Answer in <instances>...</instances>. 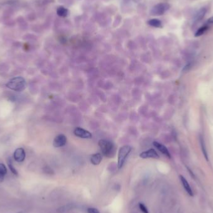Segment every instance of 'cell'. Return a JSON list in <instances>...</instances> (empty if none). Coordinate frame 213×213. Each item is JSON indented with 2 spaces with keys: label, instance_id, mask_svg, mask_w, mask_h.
<instances>
[{
  "label": "cell",
  "instance_id": "1",
  "mask_svg": "<svg viewBox=\"0 0 213 213\" xmlns=\"http://www.w3.org/2000/svg\"><path fill=\"white\" fill-rule=\"evenodd\" d=\"M99 145L102 154L108 158H112L116 153V147L110 141L107 140H100L99 141Z\"/></svg>",
  "mask_w": 213,
  "mask_h": 213
},
{
  "label": "cell",
  "instance_id": "2",
  "mask_svg": "<svg viewBox=\"0 0 213 213\" xmlns=\"http://www.w3.org/2000/svg\"><path fill=\"white\" fill-rule=\"evenodd\" d=\"M8 88L17 92H21L24 90L26 87L25 79L21 77H16L11 79L7 84Z\"/></svg>",
  "mask_w": 213,
  "mask_h": 213
},
{
  "label": "cell",
  "instance_id": "3",
  "mask_svg": "<svg viewBox=\"0 0 213 213\" xmlns=\"http://www.w3.org/2000/svg\"><path fill=\"white\" fill-rule=\"evenodd\" d=\"M131 150V146L128 145H125L120 148L119 154H118L119 168H121L124 166Z\"/></svg>",
  "mask_w": 213,
  "mask_h": 213
},
{
  "label": "cell",
  "instance_id": "4",
  "mask_svg": "<svg viewBox=\"0 0 213 213\" xmlns=\"http://www.w3.org/2000/svg\"><path fill=\"white\" fill-rule=\"evenodd\" d=\"M170 8L168 3H161L155 6L152 9V13L154 15H162Z\"/></svg>",
  "mask_w": 213,
  "mask_h": 213
},
{
  "label": "cell",
  "instance_id": "5",
  "mask_svg": "<svg viewBox=\"0 0 213 213\" xmlns=\"http://www.w3.org/2000/svg\"><path fill=\"white\" fill-rule=\"evenodd\" d=\"M67 143V138L63 134H60L57 135L54 140L53 145L54 147L60 148L64 146Z\"/></svg>",
  "mask_w": 213,
  "mask_h": 213
},
{
  "label": "cell",
  "instance_id": "6",
  "mask_svg": "<svg viewBox=\"0 0 213 213\" xmlns=\"http://www.w3.org/2000/svg\"><path fill=\"white\" fill-rule=\"evenodd\" d=\"M140 157L142 158H155V159H158L160 158L159 155L158 153L154 149H150L148 150L145 152H142L140 153Z\"/></svg>",
  "mask_w": 213,
  "mask_h": 213
},
{
  "label": "cell",
  "instance_id": "7",
  "mask_svg": "<svg viewBox=\"0 0 213 213\" xmlns=\"http://www.w3.org/2000/svg\"><path fill=\"white\" fill-rule=\"evenodd\" d=\"M74 133L76 136L82 138H91L92 136V134L88 131L79 127L76 128Z\"/></svg>",
  "mask_w": 213,
  "mask_h": 213
},
{
  "label": "cell",
  "instance_id": "8",
  "mask_svg": "<svg viewBox=\"0 0 213 213\" xmlns=\"http://www.w3.org/2000/svg\"><path fill=\"white\" fill-rule=\"evenodd\" d=\"M26 157L25 151L22 148H17L14 153V158L18 162H23Z\"/></svg>",
  "mask_w": 213,
  "mask_h": 213
},
{
  "label": "cell",
  "instance_id": "9",
  "mask_svg": "<svg viewBox=\"0 0 213 213\" xmlns=\"http://www.w3.org/2000/svg\"><path fill=\"white\" fill-rule=\"evenodd\" d=\"M207 12V8L205 7L201 8L198 10V11L196 13L194 18V24H197L200 23L205 17L206 13Z\"/></svg>",
  "mask_w": 213,
  "mask_h": 213
},
{
  "label": "cell",
  "instance_id": "10",
  "mask_svg": "<svg viewBox=\"0 0 213 213\" xmlns=\"http://www.w3.org/2000/svg\"><path fill=\"white\" fill-rule=\"evenodd\" d=\"M153 144L162 154H163L164 155H165L168 158H171L170 153L168 150L167 149V148L165 145H163L162 143H160L157 141H154Z\"/></svg>",
  "mask_w": 213,
  "mask_h": 213
},
{
  "label": "cell",
  "instance_id": "11",
  "mask_svg": "<svg viewBox=\"0 0 213 213\" xmlns=\"http://www.w3.org/2000/svg\"><path fill=\"white\" fill-rule=\"evenodd\" d=\"M180 178V180L181 181V183L184 188V189L186 190V191L188 193V194H189L190 196H193V191H192V189L188 183V182L187 181V180L186 179V178L184 177H183V176H179Z\"/></svg>",
  "mask_w": 213,
  "mask_h": 213
},
{
  "label": "cell",
  "instance_id": "12",
  "mask_svg": "<svg viewBox=\"0 0 213 213\" xmlns=\"http://www.w3.org/2000/svg\"><path fill=\"white\" fill-rule=\"evenodd\" d=\"M102 160V156L100 153H95L92 155L90 158L91 163L94 165H98L100 163Z\"/></svg>",
  "mask_w": 213,
  "mask_h": 213
},
{
  "label": "cell",
  "instance_id": "13",
  "mask_svg": "<svg viewBox=\"0 0 213 213\" xmlns=\"http://www.w3.org/2000/svg\"><path fill=\"white\" fill-rule=\"evenodd\" d=\"M148 23L149 25L155 28H160L162 26V22L158 19H152L148 21Z\"/></svg>",
  "mask_w": 213,
  "mask_h": 213
},
{
  "label": "cell",
  "instance_id": "14",
  "mask_svg": "<svg viewBox=\"0 0 213 213\" xmlns=\"http://www.w3.org/2000/svg\"><path fill=\"white\" fill-rule=\"evenodd\" d=\"M7 173V169L5 165L3 163H0V183H1Z\"/></svg>",
  "mask_w": 213,
  "mask_h": 213
},
{
  "label": "cell",
  "instance_id": "15",
  "mask_svg": "<svg viewBox=\"0 0 213 213\" xmlns=\"http://www.w3.org/2000/svg\"><path fill=\"white\" fill-rule=\"evenodd\" d=\"M200 143H201V149H202V152L203 153L204 155V157H205L206 160L207 161H208V152L206 150V148L205 146V143L204 141V139L203 138L202 136L200 137Z\"/></svg>",
  "mask_w": 213,
  "mask_h": 213
},
{
  "label": "cell",
  "instance_id": "16",
  "mask_svg": "<svg viewBox=\"0 0 213 213\" xmlns=\"http://www.w3.org/2000/svg\"><path fill=\"white\" fill-rule=\"evenodd\" d=\"M57 14L61 17H66L68 14V10L64 7H59L57 9Z\"/></svg>",
  "mask_w": 213,
  "mask_h": 213
},
{
  "label": "cell",
  "instance_id": "17",
  "mask_svg": "<svg viewBox=\"0 0 213 213\" xmlns=\"http://www.w3.org/2000/svg\"><path fill=\"white\" fill-rule=\"evenodd\" d=\"M208 26H203L202 27H201L200 28H199L197 31L195 33V36L196 37H199V36H202L203 35H204L206 31L208 29Z\"/></svg>",
  "mask_w": 213,
  "mask_h": 213
},
{
  "label": "cell",
  "instance_id": "18",
  "mask_svg": "<svg viewBox=\"0 0 213 213\" xmlns=\"http://www.w3.org/2000/svg\"><path fill=\"white\" fill-rule=\"evenodd\" d=\"M8 166H9V169H10L11 171V172H12V173H13L14 174L18 175V171H17L15 169V168L13 167V163H12L11 161V160L8 161Z\"/></svg>",
  "mask_w": 213,
  "mask_h": 213
},
{
  "label": "cell",
  "instance_id": "19",
  "mask_svg": "<svg viewBox=\"0 0 213 213\" xmlns=\"http://www.w3.org/2000/svg\"><path fill=\"white\" fill-rule=\"evenodd\" d=\"M139 207L140 210L143 213H148V210L146 208V207L143 204V203H140L139 204Z\"/></svg>",
  "mask_w": 213,
  "mask_h": 213
},
{
  "label": "cell",
  "instance_id": "20",
  "mask_svg": "<svg viewBox=\"0 0 213 213\" xmlns=\"http://www.w3.org/2000/svg\"><path fill=\"white\" fill-rule=\"evenodd\" d=\"M87 213H100L98 210L93 208H89L87 209Z\"/></svg>",
  "mask_w": 213,
  "mask_h": 213
},
{
  "label": "cell",
  "instance_id": "21",
  "mask_svg": "<svg viewBox=\"0 0 213 213\" xmlns=\"http://www.w3.org/2000/svg\"><path fill=\"white\" fill-rule=\"evenodd\" d=\"M208 23H210V24H213V16L211 17V18H210V19H208Z\"/></svg>",
  "mask_w": 213,
  "mask_h": 213
},
{
  "label": "cell",
  "instance_id": "22",
  "mask_svg": "<svg viewBox=\"0 0 213 213\" xmlns=\"http://www.w3.org/2000/svg\"><path fill=\"white\" fill-rule=\"evenodd\" d=\"M24 213V212H23V211H21V212H19V213Z\"/></svg>",
  "mask_w": 213,
  "mask_h": 213
}]
</instances>
